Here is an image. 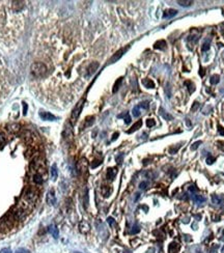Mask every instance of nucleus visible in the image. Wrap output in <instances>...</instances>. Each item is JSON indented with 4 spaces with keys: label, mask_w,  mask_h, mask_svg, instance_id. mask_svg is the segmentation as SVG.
Masks as SVG:
<instances>
[{
    "label": "nucleus",
    "mask_w": 224,
    "mask_h": 253,
    "mask_svg": "<svg viewBox=\"0 0 224 253\" xmlns=\"http://www.w3.org/2000/svg\"><path fill=\"white\" fill-rule=\"evenodd\" d=\"M30 72L33 77L42 78L47 74L48 69H47V67H46V64H44L43 62H34V63L31 64Z\"/></svg>",
    "instance_id": "f257e3e1"
},
{
    "label": "nucleus",
    "mask_w": 224,
    "mask_h": 253,
    "mask_svg": "<svg viewBox=\"0 0 224 253\" xmlns=\"http://www.w3.org/2000/svg\"><path fill=\"white\" fill-rule=\"evenodd\" d=\"M84 102H85V99H81L79 102L76 104L75 108L73 109L72 111V115H71V121H72V124H75L76 121H77V119L79 118V116H80V113L82 109H83V106H84Z\"/></svg>",
    "instance_id": "f03ea898"
},
{
    "label": "nucleus",
    "mask_w": 224,
    "mask_h": 253,
    "mask_svg": "<svg viewBox=\"0 0 224 253\" xmlns=\"http://www.w3.org/2000/svg\"><path fill=\"white\" fill-rule=\"evenodd\" d=\"M13 219L12 218H9V217H6V218H3L0 220V232L1 233H5L7 232L9 230L12 229L13 227Z\"/></svg>",
    "instance_id": "7ed1b4c3"
},
{
    "label": "nucleus",
    "mask_w": 224,
    "mask_h": 253,
    "mask_svg": "<svg viewBox=\"0 0 224 253\" xmlns=\"http://www.w3.org/2000/svg\"><path fill=\"white\" fill-rule=\"evenodd\" d=\"M129 49V47H127V48H122V49H119L117 52H115V54H114L113 56L111 57L110 59H109V63H114V62H116L117 60H119L121 59V57L124 55V54L127 52V50Z\"/></svg>",
    "instance_id": "20e7f679"
},
{
    "label": "nucleus",
    "mask_w": 224,
    "mask_h": 253,
    "mask_svg": "<svg viewBox=\"0 0 224 253\" xmlns=\"http://www.w3.org/2000/svg\"><path fill=\"white\" fill-rule=\"evenodd\" d=\"M6 129H7V131L10 133H12V134H16V133H18L20 131L21 126L19 124H17V122H13V124L7 125Z\"/></svg>",
    "instance_id": "39448f33"
},
{
    "label": "nucleus",
    "mask_w": 224,
    "mask_h": 253,
    "mask_svg": "<svg viewBox=\"0 0 224 253\" xmlns=\"http://www.w3.org/2000/svg\"><path fill=\"white\" fill-rule=\"evenodd\" d=\"M40 117L42 118L43 121H53L56 119V116H54L53 114L50 112H45V111L40 112Z\"/></svg>",
    "instance_id": "423d86ee"
},
{
    "label": "nucleus",
    "mask_w": 224,
    "mask_h": 253,
    "mask_svg": "<svg viewBox=\"0 0 224 253\" xmlns=\"http://www.w3.org/2000/svg\"><path fill=\"white\" fill-rule=\"evenodd\" d=\"M98 67H99V62H97V61L91 62V63L89 64V67H87V76L94 75L95 73V71L98 70Z\"/></svg>",
    "instance_id": "0eeeda50"
},
{
    "label": "nucleus",
    "mask_w": 224,
    "mask_h": 253,
    "mask_svg": "<svg viewBox=\"0 0 224 253\" xmlns=\"http://www.w3.org/2000/svg\"><path fill=\"white\" fill-rule=\"evenodd\" d=\"M180 249H181V246H180V244L176 243V242H172V243H170L168 246L169 253H177L180 251Z\"/></svg>",
    "instance_id": "6e6552de"
},
{
    "label": "nucleus",
    "mask_w": 224,
    "mask_h": 253,
    "mask_svg": "<svg viewBox=\"0 0 224 253\" xmlns=\"http://www.w3.org/2000/svg\"><path fill=\"white\" fill-rule=\"evenodd\" d=\"M47 202L50 205H54L56 203V197H55V194H54V190H50V191L48 192Z\"/></svg>",
    "instance_id": "1a4fd4ad"
},
{
    "label": "nucleus",
    "mask_w": 224,
    "mask_h": 253,
    "mask_svg": "<svg viewBox=\"0 0 224 253\" xmlns=\"http://www.w3.org/2000/svg\"><path fill=\"white\" fill-rule=\"evenodd\" d=\"M79 228H80V231L82 233H87L91 230V225L86 221H82L80 224H79Z\"/></svg>",
    "instance_id": "9d476101"
},
{
    "label": "nucleus",
    "mask_w": 224,
    "mask_h": 253,
    "mask_svg": "<svg viewBox=\"0 0 224 253\" xmlns=\"http://www.w3.org/2000/svg\"><path fill=\"white\" fill-rule=\"evenodd\" d=\"M166 46H167V44H166L165 40H158V42H156L154 44V48L156 49V50H165Z\"/></svg>",
    "instance_id": "9b49d317"
},
{
    "label": "nucleus",
    "mask_w": 224,
    "mask_h": 253,
    "mask_svg": "<svg viewBox=\"0 0 224 253\" xmlns=\"http://www.w3.org/2000/svg\"><path fill=\"white\" fill-rule=\"evenodd\" d=\"M177 15V10H173V9H168L166 10L165 12L163 13V18L166 19V18H172L174 16Z\"/></svg>",
    "instance_id": "f8f14e48"
},
{
    "label": "nucleus",
    "mask_w": 224,
    "mask_h": 253,
    "mask_svg": "<svg viewBox=\"0 0 224 253\" xmlns=\"http://www.w3.org/2000/svg\"><path fill=\"white\" fill-rule=\"evenodd\" d=\"M116 173H117V169H116V168H114V167L108 168V170H107V178L109 179V181H113L114 178H115V175H116Z\"/></svg>",
    "instance_id": "ddd939ff"
},
{
    "label": "nucleus",
    "mask_w": 224,
    "mask_h": 253,
    "mask_svg": "<svg viewBox=\"0 0 224 253\" xmlns=\"http://www.w3.org/2000/svg\"><path fill=\"white\" fill-rule=\"evenodd\" d=\"M48 230H49V232H50L51 235L53 236V238H55V239L58 238V236H59V231H58V229H57L56 225L51 224L50 226H49Z\"/></svg>",
    "instance_id": "4468645a"
},
{
    "label": "nucleus",
    "mask_w": 224,
    "mask_h": 253,
    "mask_svg": "<svg viewBox=\"0 0 224 253\" xmlns=\"http://www.w3.org/2000/svg\"><path fill=\"white\" fill-rule=\"evenodd\" d=\"M23 7H24L23 1H13V9L15 12H20Z\"/></svg>",
    "instance_id": "2eb2a0df"
},
{
    "label": "nucleus",
    "mask_w": 224,
    "mask_h": 253,
    "mask_svg": "<svg viewBox=\"0 0 224 253\" xmlns=\"http://www.w3.org/2000/svg\"><path fill=\"white\" fill-rule=\"evenodd\" d=\"M141 126H142V121H136L135 124L133 125L132 127H131V129L128 131V134H131V133H133V132H135V131H137L138 129H140Z\"/></svg>",
    "instance_id": "dca6fc26"
},
{
    "label": "nucleus",
    "mask_w": 224,
    "mask_h": 253,
    "mask_svg": "<svg viewBox=\"0 0 224 253\" xmlns=\"http://www.w3.org/2000/svg\"><path fill=\"white\" fill-rule=\"evenodd\" d=\"M142 84L146 88H155V82L149 78L142 79Z\"/></svg>",
    "instance_id": "f3484780"
},
{
    "label": "nucleus",
    "mask_w": 224,
    "mask_h": 253,
    "mask_svg": "<svg viewBox=\"0 0 224 253\" xmlns=\"http://www.w3.org/2000/svg\"><path fill=\"white\" fill-rule=\"evenodd\" d=\"M192 199L194 202L196 203H203L206 201V197H203V195H199V194H192Z\"/></svg>",
    "instance_id": "a211bd4d"
},
{
    "label": "nucleus",
    "mask_w": 224,
    "mask_h": 253,
    "mask_svg": "<svg viewBox=\"0 0 224 253\" xmlns=\"http://www.w3.org/2000/svg\"><path fill=\"white\" fill-rule=\"evenodd\" d=\"M95 122V116H88V117L85 118V121H84V126L83 128H87V127H91L92 124Z\"/></svg>",
    "instance_id": "6ab92c4d"
},
{
    "label": "nucleus",
    "mask_w": 224,
    "mask_h": 253,
    "mask_svg": "<svg viewBox=\"0 0 224 253\" xmlns=\"http://www.w3.org/2000/svg\"><path fill=\"white\" fill-rule=\"evenodd\" d=\"M51 175H52V179H56L57 176H58V170H57L56 164H53L51 166Z\"/></svg>",
    "instance_id": "aec40b11"
},
{
    "label": "nucleus",
    "mask_w": 224,
    "mask_h": 253,
    "mask_svg": "<svg viewBox=\"0 0 224 253\" xmlns=\"http://www.w3.org/2000/svg\"><path fill=\"white\" fill-rule=\"evenodd\" d=\"M122 82V78H118L117 80L115 81V83H114V85H113V89H112V91H113V94H115V92H117V90L119 89V87H121V84Z\"/></svg>",
    "instance_id": "412c9836"
},
{
    "label": "nucleus",
    "mask_w": 224,
    "mask_h": 253,
    "mask_svg": "<svg viewBox=\"0 0 224 253\" xmlns=\"http://www.w3.org/2000/svg\"><path fill=\"white\" fill-rule=\"evenodd\" d=\"M111 192H112V189H111V188H109L108 186H104V187L102 188V194H103L104 197L110 196Z\"/></svg>",
    "instance_id": "4be33fe9"
},
{
    "label": "nucleus",
    "mask_w": 224,
    "mask_h": 253,
    "mask_svg": "<svg viewBox=\"0 0 224 253\" xmlns=\"http://www.w3.org/2000/svg\"><path fill=\"white\" fill-rule=\"evenodd\" d=\"M185 85L188 86V90H189L190 94H193V92L195 91V85H194V83L192 82V81H190V80L186 81Z\"/></svg>",
    "instance_id": "5701e85b"
},
{
    "label": "nucleus",
    "mask_w": 224,
    "mask_h": 253,
    "mask_svg": "<svg viewBox=\"0 0 224 253\" xmlns=\"http://www.w3.org/2000/svg\"><path fill=\"white\" fill-rule=\"evenodd\" d=\"M32 179H33L34 183L37 185L43 183V176H42V174H40V173H35V174H33V178Z\"/></svg>",
    "instance_id": "b1692460"
},
{
    "label": "nucleus",
    "mask_w": 224,
    "mask_h": 253,
    "mask_svg": "<svg viewBox=\"0 0 224 253\" xmlns=\"http://www.w3.org/2000/svg\"><path fill=\"white\" fill-rule=\"evenodd\" d=\"M219 81H220V76L219 75H213L211 77V79H210V82H211V84H213V85L218 84L219 83Z\"/></svg>",
    "instance_id": "393cba45"
},
{
    "label": "nucleus",
    "mask_w": 224,
    "mask_h": 253,
    "mask_svg": "<svg viewBox=\"0 0 224 253\" xmlns=\"http://www.w3.org/2000/svg\"><path fill=\"white\" fill-rule=\"evenodd\" d=\"M160 114L163 116L164 119H166V121H172V119H173L172 116H171L170 114H168V113H165V111H164L162 108L160 109Z\"/></svg>",
    "instance_id": "a878e982"
},
{
    "label": "nucleus",
    "mask_w": 224,
    "mask_h": 253,
    "mask_svg": "<svg viewBox=\"0 0 224 253\" xmlns=\"http://www.w3.org/2000/svg\"><path fill=\"white\" fill-rule=\"evenodd\" d=\"M177 3H179L181 6H184V7H188L190 6V5L193 4V1H190V0H185V1H177Z\"/></svg>",
    "instance_id": "bb28decb"
},
{
    "label": "nucleus",
    "mask_w": 224,
    "mask_h": 253,
    "mask_svg": "<svg viewBox=\"0 0 224 253\" xmlns=\"http://www.w3.org/2000/svg\"><path fill=\"white\" fill-rule=\"evenodd\" d=\"M132 113H133V115L135 116V117H138V116L140 115V109H139V106H136V107L133 108Z\"/></svg>",
    "instance_id": "cd10ccee"
},
{
    "label": "nucleus",
    "mask_w": 224,
    "mask_h": 253,
    "mask_svg": "<svg viewBox=\"0 0 224 253\" xmlns=\"http://www.w3.org/2000/svg\"><path fill=\"white\" fill-rule=\"evenodd\" d=\"M212 200H213V202H214L215 205H220L221 203L220 197L217 196V195H212Z\"/></svg>",
    "instance_id": "c85d7f7f"
},
{
    "label": "nucleus",
    "mask_w": 224,
    "mask_h": 253,
    "mask_svg": "<svg viewBox=\"0 0 224 253\" xmlns=\"http://www.w3.org/2000/svg\"><path fill=\"white\" fill-rule=\"evenodd\" d=\"M201 143H203L201 141H196V142H194V143L192 144V145H191V151H196V149L198 148V146L200 145Z\"/></svg>",
    "instance_id": "c756f323"
},
{
    "label": "nucleus",
    "mask_w": 224,
    "mask_h": 253,
    "mask_svg": "<svg viewBox=\"0 0 224 253\" xmlns=\"http://www.w3.org/2000/svg\"><path fill=\"white\" fill-rule=\"evenodd\" d=\"M146 126L149 127V128L154 127V126H156V121H155L153 118H149V119L146 121Z\"/></svg>",
    "instance_id": "7c9ffc66"
},
{
    "label": "nucleus",
    "mask_w": 224,
    "mask_h": 253,
    "mask_svg": "<svg viewBox=\"0 0 224 253\" xmlns=\"http://www.w3.org/2000/svg\"><path fill=\"white\" fill-rule=\"evenodd\" d=\"M198 108H199V103H198V102H196V101H195V102L193 103V105H192V108H191V111H192V112H195V111L197 110Z\"/></svg>",
    "instance_id": "2f4dec72"
},
{
    "label": "nucleus",
    "mask_w": 224,
    "mask_h": 253,
    "mask_svg": "<svg viewBox=\"0 0 224 253\" xmlns=\"http://www.w3.org/2000/svg\"><path fill=\"white\" fill-rule=\"evenodd\" d=\"M215 161H216V158L215 157H212V156H209V157H207V163L209 165L213 164V163H214Z\"/></svg>",
    "instance_id": "473e14b6"
},
{
    "label": "nucleus",
    "mask_w": 224,
    "mask_h": 253,
    "mask_svg": "<svg viewBox=\"0 0 224 253\" xmlns=\"http://www.w3.org/2000/svg\"><path fill=\"white\" fill-rule=\"evenodd\" d=\"M139 231H140V228H139V226H137V225H135V226H133V228L131 229V233L135 235V233H138Z\"/></svg>",
    "instance_id": "72a5a7b5"
},
{
    "label": "nucleus",
    "mask_w": 224,
    "mask_h": 253,
    "mask_svg": "<svg viewBox=\"0 0 224 253\" xmlns=\"http://www.w3.org/2000/svg\"><path fill=\"white\" fill-rule=\"evenodd\" d=\"M210 50V44L209 43H204L203 45V47H201V51L203 52H206V51H209Z\"/></svg>",
    "instance_id": "f704fd0d"
},
{
    "label": "nucleus",
    "mask_w": 224,
    "mask_h": 253,
    "mask_svg": "<svg viewBox=\"0 0 224 253\" xmlns=\"http://www.w3.org/2000/svg\"><path fill=\"white\" fill-rule=\"evenodd\" d=\"M15 253H30V251L25 248H19L18 250H16Z\"/></svg>",
    "instance_id": "c9c22d12"
},
{
    "label": "nucleus",
    "mask_w": 224,
    "mask_h": 253,
    "mask_svg": "<svg viewBox=\"0 0 224 253\" xmlns=\"http://www.w3.org/2000/svg\"><path fill=\"white\" fill-rule=\"evenodd\" d=\"M107 222H108V224L110 225V226H113V225L115 224V221H114V219L112 218V217H108Z\"/></svg>",
    "instance_id": "e433bc0d"
},
{
    "label": "nucleus",
    "mask_w": 224,
    "mask_h": 253,
    "mask_svg": "<svg viewBox=\"0 0 224 253\" xmlns=\"http://www.w3.org/2000/svg\"><path fill=\"white\" fill-rule=\"evenodd\" d=\"M125 122L126 124H130L131 122V117H130V115H129V113H126L125 114Z\"/></svg>",
    "instance_id": "4c0bfd02"
},
{
    "label": "nucleus",
    "mask_w": 224,
    "mask_h": 253,
    "mask_svg": "<svg viewBox=\"0 0 224 253\" xmlns=\"http://www.w3.org/2000/svg\"><path fill=\"white\" fill-rule=\"evenodd\" d=\"M5 142V136L3 133H0V145H2Z\"/></svg>",
    "instance_id": "58836bf2"
},
{
    "label": "nucleus",
    "mask_w": 224,
    "mask_h": 253,
    "mask_svg": "<svg viewBox=\"0 0 224 253\" xmlns=\"http://www.w3.org/2000/svg\"><path fill=\"white\" fill-rule=\"evenodd\" d=\"M179 148H180V145L177 146L176 148H170V149H169V153H170L171 155H174L177 151H179Z\"/></svg>",
    "instance_id": "ea45409f"
},
{
    "label": "nucleus",
    "mask_w": 224,
    "mask_h": 253,
    "mask_svg": "<svg viewBox=\"0 0 224 253\" xmlns=\"http://www.w3.org/2000/svg\"><path fill=\"white\" fill-rule=\"evenodd\" d=\"M139 108H144V109H147V108H149V103L147 102L141 103V104L139 105Z\"/></svg>",
    "instance_id": "a19ab883"
},
{
    "label": "nucleus",
    "mask_w": 224,
    "mask_h": 253,
    "mask_svg": "<svg viewBox=\"0 0 224 253\" xmlns=\"http://www.w3.org/2000/svg\"><path fill=\"white\" fill-rule=\"evenodd\" d=\"M146 186H147L146 182H142V183H140V185H139V188H140L141 190H145L146 189Z\"/></svg>",
    "instance_id": "79ce46f5"
},
{
    "label": "nucleus",
    "mask_w": 224,
    "mask_h": 253,
    "mask_svg": "<svg viewBox=\"0 0 224 253\" xmlns=\"http://www.w3.org/2000/svg\"><path fill=\"white\" fill-rule=\"evenodd\" d=\"M95 163H91V168H95V167H98L99 165L102 164V162L101 161H94Z\"/></svg>",
    "instance_id": "37998d69"
},
{
    "label": "nucleus",
    "mask_w": 224,
    "mask_h": 253,
    "mask_svg": "<svg viewBox=\"0 0 224 253\" xmlns=\"http://www.w3.org/2000/svg\"><path fill=\"white\" fill-rule=\"evenodd\" d=\"M0 253H12V250L10 248H3L0 250Z\"/></svg>",
    "instance_id": "c03bdc74"
},
{
    "label": "nucleus",
    "mask_w": 224,
    "mask_h": 253,
    "mask_svg": "<svg viewBox=\"0 0 224 253\" xmlns=\"http://www.w3.org/2000/svg\"><path fill=\"white\" fill-rule=\"evenodd\" d=\"M218 132H219L220 135L224 136V128L221 127V126H219V127H218Z\"/></svg>",
    "instance_id": "a18cd8bd"
},
{
    "label": "nucleus",
    "mask_w": 224,
    "mask_h": 253,
    "mask_svg": "<svg viewBox=\"0 0 224 253\" xmlns=\"http://www.w3.org/2000/svg\"><path fill=\"white\" fill-rule=\"evenodd\" d=\"M27 108H28V106H27L26 103H23V114L24 115L27 113Z\"/></svg>",
    "instance_id": "49530a36"
},
{
    "label": "nucleus",
    "mask_w": 224,
    "mask_h": 253,
    "mask_svg": "<svg viewBox=\"0 0 224 253\" xmlns=\"http://www.w3.org/2000/svg\"><path fill=\"white\" fill-rule=\"evenodd\" d=\"M189 191L192 192V194H194V192L197 191V188H195L194 186H190V187H189Z\"/></svg>",
    "instance_id": "de8ad7c7"
},
{
    "label": "nucleus",
    "mask_w": 224,
    "mask_h": 253,
    "mask_svg": "<svg viewBox=\"0 0 224 253\" xmlns=\"http://www.w3.org/2000/svg\"><path fill=\"white\" fill-rule=\"evenodd\" d=\"M204 74H206V72H204L203 67H200V69H199V75H200L201 77H203Z\"/></svg>",
    "instance_id": "09e8293b"
},
{
    "label": "nucleus",
    "mask_w": 224,
    "mask_h": 253,
    "mask_svg": "<svg viewBox=\"0 0 224 253\" xmlns=\"http://www.w3.org/2000/svg\"><path fill=\"white\" fill-rule=\"evenodd\" d=\"M117 137H118V133H115V134L113 135V137H112V140H115Z\"/></svg>",
    "instance_id": "8fccbe9b"
},
{
    "label": "nucleus",
    "mask_w": 224,
    "mask_h": 253,
    "mask_svg": "<svg viewBox=\"0 0 224 253\" xmlns=\"http://www.w3.org/2000/svg\"><path fill=\"white\" fill-rule=\"evenodd\" d=\"M186 122H187V125H188V126H191V124H190V121H189V119H188V118L186 119Z\"/></svg>",
    "instance_id": "3c124183"
},
{
    "label": "nucleus",
    "mask_w": 224,
    "mask_h": 253,
    "mask_svg": "<svg viewBox=\"0 0 224 253\" xmlns=\"http://www.w3.org/2000/svg\"><path fill=\"white\" fill-rule=\"evenodd\" d=\"M197 253H203V252H201V251H198Z\"/></svg>",
    "instance_id": "603ef678"
}]
</instances>
